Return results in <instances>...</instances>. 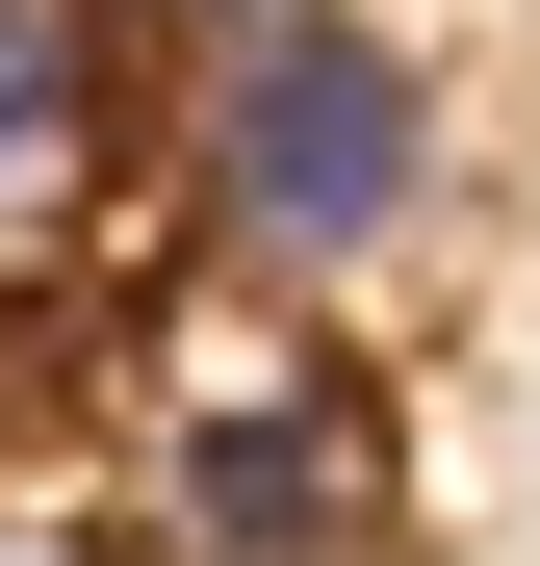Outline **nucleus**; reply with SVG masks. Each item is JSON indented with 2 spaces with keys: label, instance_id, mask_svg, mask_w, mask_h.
Segmentation results:
<instances>
[{
  "label": "nucleus",
  "instance_id": "1",
  "mask_svg": "<svg viewBox=\"0 0 540 566\" xmlns=\"http://www.w3.org/2000/svg\"><path fill=\"white\" fill-rule=\"evenodd\" d=\"M412 207H437V77L387 27H335V0H257L232 77H207V232L257 283H360Z\"/></svg>",
  "mask_w": 540,
  "mask_h": 566
},
{
  "label": "nucleus",
  "instance_id": "2",
  "mask_svg": "<svg viewBox=\"0 0 540 566\" xmlns=\"http://www.w3.org/2000/svg\"><path fill=\"white\" fill-rule=\"evenodd\" d=\"M412 515V438L335 387V360H207L155 438V541L180 566H387Z\"/></svg>",
  "mask_w": 540,
  "mask_h": 566
},
{
  "label": "nucleus",
  "instance_id": "3",
  "mask_svg": "<svg viewBox=\"0 0 540 566\" xmlns=\"http://www.w3.org/2000/svg\"><path fill=\"white\" fill-rule=\"evenodd\" d=\"M104 155H129L104 27H77V0H0V258H52L77 207H104Z\"/></svg>",
  "mask_w": 540,
  "mask_h": 566
},
{
  "label": "nucleus",
  "instance_id": "4",
  "mask_svg": "<svg viewBox=\"0 0 540 566\" xmlns=\"http://www.w3.org/2000/svg\"><path fill=\"white\" fill-rule=\"evenodd\" d=\"M0 566H27V541H0Z\"/></svg>",
  "mask_w": 540,
  "mask_h": 566
}]
</instances>
